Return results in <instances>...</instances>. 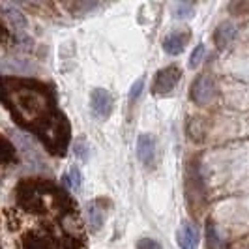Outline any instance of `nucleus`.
Here are the masks:
<instances>
[{"instance_id":"39448f33","label":"nucleus","mask_w":249,"mask_h":249,"mask_svg":"<svg viewBox=\"0 0 249 249\" xmlns=\"http://www.w3.org/2000/svg\"><path fill=\"white\" fill-rule=\"evenodd\" d=\"M112 96L105 90V88H96L90 96V107H92V112L94 116H98L101 120H107L112 112Z\"/></svg>"},{"instance_id":"4468645a","label":"nucleus","mask_w":249,"mask_h":249,"mask_svg":"<svg viewBox=\"0 0 249 249\" xmlns=\"http://www.w3.org/2000/svg\"><path fill=\"white\" fill-rule=\"evenodd\" d=\"M202 56H204V45H199L197 49L193 51V54H191V62H189V68H197L202 60Z\"/></svg>"},{"instance_id":"423d86ee","label":"nucleus","mask_w":249,"mask_h":249,"mask_svg":"<svg viewBox=\"0 0 249 249\" xmlns=\"http://www.w3.org/2000/svg\"><path fill=\"white\" fill-rule=\"evenodd\" d=\"M189 37H191V32H187V30L173 32V34H169L163 39V51L167 54H171V56H176V54H180L182 51L186 49Z\"/></svg>"},{"instance_id":"0eeeda50","label":"nucleus","mask_w":249,"mask_h":249,"mask_svg":"<svg viewBox=\"0 0 249 249\" xmlns=\"http://www.w3.org/2000/svg\"><path fill=\"white\" fill-rule=\"evenodd\" d=\"M137 156L142 165L152 169L156 165V141L150 135H141L137 141Z\"/></svg>"},{"instance_id":"dca6fc26","label":"nucleus","mask_w":249,"mask_h":249,"mask_svg":"<svg viewBox=\"0 0 249 249\" xmlns=\"http://www.w3.org/2000/svg\"><path fill=\"white\" fill-rule=\"evenodd\" d=\"M75 154H77V158H81V160H87V158H88L87 146L83 148V141H79V142H75Z\"/></svg>"},{"instance_id":"f03ea898","label":"nucleus","mask_w":249,"mask_h":249,"mask_svg":"<svg viewBox=\"0 0 249 249\" xmlns=\"http://www.w3.org/2000/svg\"><path fill=\"white\" fill-rule=\"evenodd\" d=\"M19 122L32 131L49 154L62 158L71 141V124L60 111L54 90L37 81L17 83L10 94Z\"/></svg>"},{"instance_id":"2eb2a0df","label":"nucleus","mask_w":249,"mask_h":249,"mask_svg":"<svg viewBox=\"0 0 249 249\" xmlns=\"http://www.w3.org/2000/svg\"><path fill=\"white\" fill-rule=\"evenodd\" d=\"M175 10H176V17H178V19L191 17V12H193V8H191L189 4H176Z\"/></svg>"},{"instance_id":"f3484780","label":"nucleus","mask_w":249,"mask_h":249,"mask_svg":"<svg viewBox=\"0 0 249 249\" xmlns=\"http://www.w3.org/2000/svg\"><path fill=\"white\" fill-rule=\"evenodd\" d=\"M141 88H142V81H137L133 88H131V94H129V100H135L139 94H141Z\"/></svg>"},{"instance_id":"7ed1b4c3","label":"nucleus","mask_w":249,"mask_h":249,"mask_svg":"<svg viewBox=\"0 0 249 249\" xmlns=\"http://www.w3.org/2000/svg\"><path fill=\"white\" fill-rule=\"evenodd\" d=\"M180 79H182L180 68L178 66H167V68H163L161 71H158L152 90H154V94H160V96L169 94L180 83Z\"/></svg>"},{"instance_id":"ddd939ff","label":"nucleus","mask_w":249,"mask_h":249,"mask_svg":"<svg viewBox=\"0 0 249 249\" xmlns=\"http://www.w3.org/2000/svg\"><path fill=\"white\" fill-rule=\"evenodd\" d=\"M137 249H163L160 246V242L152 240V238H142L137 242Z\"/></svg>"},{"instance_id":"6e6552de","label":"nucleus","mask_w":249,"mask_h":249,"mask_svg":"<svg viewBox=\"0 0 249 249\" xmlns=\"http://www.w3.org/2000/svg\"><path fill=\"white\" fill-rule=\"evenodd\" d=\"M176 242H178L180 249L199 248V234H197L195 227L191 223H187V221H184V223L178 227V231H176Z\"/></svg>"},{"instance_id":"20e7f679","label":"nucleus","mask_w":249,"mask_h":249,"mask_svg":"<svg viewBox=\"0 0 249 249\" xmlns=\"http://www.w3.org/2000/svg\"><path fill=\"white\" fill-rule=\"evenodd\" d=\"M215 83L210 75H200L191 87V100L199 105L210 103L215 98Z\"/></svg>"},{"instance_id":"9d476101","label":"nucleus","mask_w":249,"mask_h":249,"mask_svg":"<svg viewBox=\"0 0 249 249\" xmlns=\"http://www.w3.org/2000/svg\"><path fill=\"white\" fill-rule=\"evenodd\" d=\"M2 10L8 13V19H10V23H12V26L17 32H19V30H25L26 21H25V17H23V13L19 12V10H15L13 6H2Z\"/></svg>"},{"instance_id":"f257e3e1","label":"nucleus","mask_w":249,"mask_h":249,"mask_svg":"<svg viewBox=\"0 0 249 249\" xmlns=\"http://www.w3.org/2000/svg\"><path fill=\"white\" fill-rule=\"evenodd\" d=\"M26 197L41 221L25 242V249H88L81 210L64 187L39 180L26 189Z\"/></svg>"},{"instance_id":"9b49d317","label":"nucleus","mask_w":249,"mask_h":249,"mask_svg":"<svg viewBox=\"0 0 249 249\" xmlns=\"http://www.w3.org/2000/svg\"><path fill=\"white\" fill-rule=\"evenodd\" d=\"M87 212H88V221L92 225V229H94V231L101 229V225H103V213H101L100 208H98V202H90Z\"/></svg>"},{"instance_id":"f8f14e48","label":"nucleus","mask_w":249,"mask_h":249,"mask_svg":"<svg viewBox=\"0 0 249 249\" xmlns=\"http://www.w3.org/2000/svg\"><path fill=\"white\" fill-rule=\"evenodd\" d=\"M68 186H70V189H79V186H81V173H79V169L77 167H71L70 169V173H68Z\"/></svg>"},{"instance_id":"1a4fd4ad","label":"nucleus","mask_w":249,"mask_h":249,"mask_svg":"<svg viewBox=\"0 0 249 249\" xmlns=\"http://www.w3.org/2000/svg\"><path fill=\"white\" fill-rule=\"evenodd\" d=\"M236 36V28L232 26V23H223V25L217 28V34H215V39H217V43L225 47V45H229L232 39Z\"/></svg>"}]
</instances>
